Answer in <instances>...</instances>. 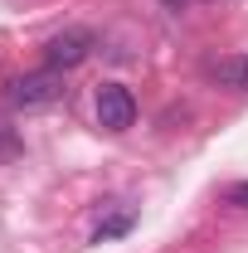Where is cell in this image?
<instances>
[{
    "mask_svg": "<svg viewBox=\"0 0 248 253\" xmlns=\"http://www.w3.org/2000/svg\"><path fill=\"white\" fill-rule=\"evenodd\" d=\"M63 97H68V83H63L59 68H49V63L5 83V102L20 107V112H44V107H54V102H63Z\"/></svg>",
    "mask_w": 248,
    "mask_h": 253,
    "instance_id": "6da1fadb",
    "label": "cell"
},
{
    "mask_svg": "<svg viewBox=\"0 0 248 253\" xmlns=\"http://www.w3.org/2000/svg\"><path fill=\"white\" fill-rule=\"evenodd\" d=\"M93 49H97V34L88 30V25H63L59 34L44 39V63L59 68V73H68V68H78V63L93 59Z\"/></svg>",
    "mask_w": 248,
    "mask_h": 253,
    "instance_id": "7a4b0ae2",
    "label": "cell"
},
{
    "mask_svg": "<svg viewBox=\"0 0 248 253\" xmlns=\"http://www.w3.org/2000/svg\"><path fill=\"white\" fill-rule=\"evenodd\" d=\"M93 112H97V126L102 131H131L136 126V97L122 83H102L97 97H93Z\"/></svg>",
    "mask_w": 248,
    "mask_h": 253,
    "instance_id": "3957f363",
    "label": "cell"
},
{
    "mask_svg": "<svg viewBox=\"0 0 248 253\" xmlns=\"http://www.w3.org/2000/svg\"><path fill=\"white\" fill-rule=\"evenodd\" d=\"M209 78L229 93H248V54H229V59L209 63Z\"/></svg>",
    "mask_w": 248,
    "mask_h": 253,
    "instance_id": "277c9868",
    "label": "cell"
},
{
    "mask_svg": "<svg viewBox=\"0 0 248 253\" xmlns=\"http://www.w3.org/2000/svg\"><path fill=\"white\" fill-rule=\"evenodd\" d=\"M131 219H136L131 210H117L112 219H102V224L93 229V244H102V239H117V234H126V229H131Z\"/></svg>",
    "mask_w": 248,
    "mask_h": 253,
    "instance_id": "5b68a950",
    "label": "cell"
},
{
    "mask_svg": "<svg viewBox=\"0 0 248 253\" xmlns=\"http://www.w3.org/2000/svg\"><path fill=\"white\" fill-rule=\"evenodd\" d=\"M20 151H25V141H20V131H15V126H10L5 117H0V161H15Z\"/></svg>",
    "mask_w": 248,
    "mask_h": 253,
    "instance_id": "8992f818",
    "label": "cell"
},
{
    "mask_svg": "<svg viewBox=\"0 0 248 253\" xmlns=\"http://www.w3.org/2000/svg\"><path fill=\"white\" fill-rule=\"evenodd\" d=\"M224 200H229V205H234V210H248V180H239V185L229 190V195H224Z\"/></svg>",
    "mask_w": 248,
    "mask_h": 253,
    "instance_id": "52a82bcc",
    "label": "cell"
},
{
    "mask_svg": "<svg viewBox=\"0 0 248 253\" xmlns=\"http://www.w3.org/2000/svg\"><path fill=\"white\" fill-rule=\"evenodd\" d=\"M161 5H165V10H185L190 0H161Z\"/></svg>",
    "mask_w": 248,
    "mask_h": 253,
    "instance_id": "ba28073f",
    "label": "cell"
}]
</instances>
